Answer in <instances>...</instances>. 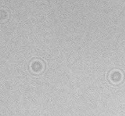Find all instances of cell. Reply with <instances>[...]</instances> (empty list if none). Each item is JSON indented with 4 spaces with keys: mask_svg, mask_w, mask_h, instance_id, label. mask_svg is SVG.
Segmentation results:
<instances>
[{
    "mask_svg": "<svg viewBox=\"0 0 125 116\" xmlns=\"http://www.w3.org/2000/svg\"><path fill=\"white\" fill-rule=\"evenodd\" d=\"M42 64L41 62H40L39 61H34L31 64V68L32 69V71L34 72H36L41 71L42 69Z\"/></svg>",
    "mask_w": 125,
    "mask_h": 116,
    "instance_id": "obj_1",
    "label": "cell"
},
{
    "mask_svg": "<svg viewBox=\"0 0 125 116\" xmlns=\"http://www.w3.org/2000/svg\"><path fill=\"white\" fill-rule=\"evenodd\" d=\"M111 79L114 82H118L122 79V74L119 72L114 71L111 74Z\"/></svg>",
    "mask_w": 125,
    "mask_h": 116,
    "instance_id": "obj_2",
    "label": "cell"
}]
</instances>
